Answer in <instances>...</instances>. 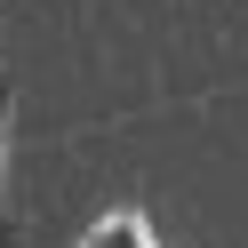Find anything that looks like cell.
Segmentation results:
<instances>
[{"label":"cell","instance_id":"obj_1","mask_svg":"<svg viewBox=\"0 0 248 248\" xmlns=\"http://www.w3.org/2000/svg\"><path fill=\"white\" fill-rule=\"evenodd\" d=\"M72 248H160V232H152V216H144V208H104Z\"/></svg>","mask_w":248,"mask_h":248},{"label":"cell","instance_id":"obj_2","mask_svg":"<svg viewBox=\"0 0 248 248\" xmlns=\"http://www.w3.org/2000/svg\"><path fill=\"white\" fill-rule=\"evenodd\" d=\"M8 112H16V96L0 80V248H16V216H8Z\"/></svg>","mask_w":248,"mask_h":248}]
</instances>
